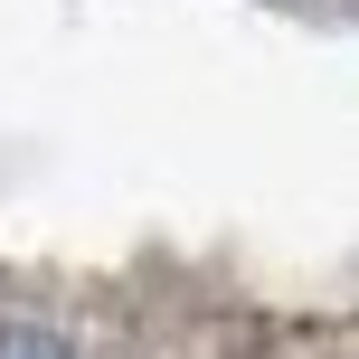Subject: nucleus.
<instances>
[{"label":"nucleus","instance_id":"f257e3e1","mask_svg":"<svg viewBox=\"0 0 359 359\" xmlns=\"http://www.w3.org/2000/svg\"><path fill=\"white\" fill-rule=\"evenodd\" d=\"M0 359H76L57 331H0Z\"/></svg>","mask_w":359,"mask_h":359}]
</instances>
